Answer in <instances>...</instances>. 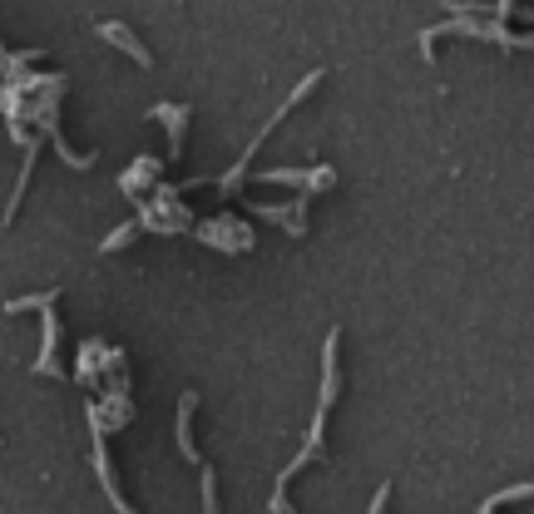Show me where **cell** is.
<instances>
[{"mask_svg":"<svg viewBox=\"0 0 534 514\" xmlns=\"http://www.w3.org/2000/svg\"><path fill=\"white\" fill-rule=\"evenodd\" d=\"M337 342H342V332L327 336V352H321V401H317V416H312V435H307V445H302L297 460H288V470L278 475V490H272V514H292L288 500H282V485H288L292 475L302 470V465L321 460V430H327V410H331V401H337Z\"/></svg>","mask_w":534,"mask_h":514,"instance_id":"obj_1","label":"cell"},{"mask_svg":"<svg viewBox=\"0 0 534 514\" xmlns=\"http://www.w3.org/2000/svg\"><path fill=\"white\" fill-rule=\"evenodd\" d=\"M99 35H104V40H114V45H119V50H124V54H134V60H139L144 70H149V64H154V54L144 50V45L134 40V30H124V25H119V21H99Z\"/></svg>","mask_w":534,"mask_h":514,"instance_id":"obj_2","label":"cell"},{"mask_svg":"<svg viewBox=\"0 0 534 514\" xmlns=\"http://www.w3.org/2000/svg\"><path fill=\"white\" fill-rule=\"evenodd\" d=\"M204 243H213V247H247L253 243V237H247V228H238V223H223V218H218V223H204Z\"/></svg>","mask_w":534,"mask_h":514,"instance_id":"obj_3","label":"cell"},{"mask_svg":"<svg viewBox=\"0 0 534 514\" xmlns=\"http://www.w3.org/2000/svg\"><path fill=\"white\" fill-rule=\"evenodd\" d=\"M154 119H169L173 153H179V149H183V119H188V109H183V104H159V109H154Z\"/></svg>","mask_w":534,"mask_h":514,"instance_id":"obj_4","label":"cell"}]
</instances>
